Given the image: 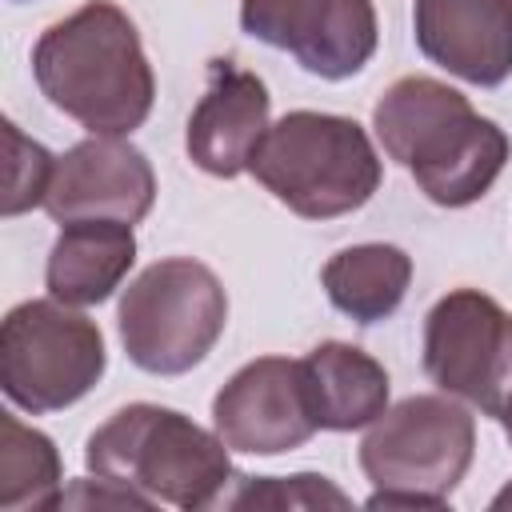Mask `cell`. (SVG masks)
<instances>
[{
	"instance_id": "cell-6",
	"label": "cell",
	"mask_w": 512,
	"mask_h": 512,
	"mask_svg": "<svg viewBox=\"0 0 512 512\" xmlns=\"http://www.w3.org/2000/svg\"><path fill=\"white\" fill-rule=\"evenodd\" d=\"M228 292L192 256L148 264L120 296L116 328L128 360L152 376L192 372L224 336Z\"/></svg>"
},
{
	"instance_id": "cell-10",
	"label": "cell",
	"mask_w": 512,
	"mask_h": 512,
	"mask_svg": "<svg viewBox=\"0 0 512 512\" xmlns=\"http://www.w3.org/2000/svg\"><path fill=\"white\" fill-rule=\"evenodd\" d=\"M212 428L232 452H248V456H280L304 448L320 432L304 380V360H288V356L248 360L216 392Z\"/></svg>"
},
{
	"instance_id": "cell-7",
	"label": "cell",
	"mask_w": 512,
	"mask_h": 512,
	"mask_svg": "<svg viewBox=\"0 0 512 512\" xmlns=\"http://www.w3.org/2000/svg\"><path fill=\"white\" fill-rule=\"evenodd\" d=\"M104 368L100 324L56 296L24 300L0 324V388L20 412L72 408L100 384Z\"/></svg>"
},
{
	"instance_id": "cell-21",
	"label": "cell",
	"mask_w": 512,
	"mask_h": 512,
	"mask_svg": "<svg viewBox=\"0 0 512 512\" xmlns=\"http://www.w3.org/2000/svg\"><path fill=\"white\" fill-rule=\"evenodd\" d=\"M492 508H512V484H508L504 492H496V496H492Z\"/></svg>"
},
{
	"instance_id": "cell-12",
	"label": "cell",
	"mask_w": 512,
	"mask_h": 512,
	"mask_svg": "<svg viewBox=\"0 0 512 512\" xmlns=\"http://www.w3.org/2000/svg\"><path fill=\"white\" fill-rule=\"evenodd\" d=\"M268 112L272 96L256 72L236 68L232 60H212L208 88L196 100L184 132L188 160L220 180L248 172L252 152L268 132Z\"/></svg>"
},
{
	"instance_id": "cell-13",
	"label": "cell",
	"mask_w": 512,
	"mask_h": 512,
	"mask_svg": "<svg viewBox=\"0 0 512 512\" xmlns=\"http://www.w3.org/2000/svg\"><path fill=\"white\" fill-rule=\"evenodd\" d=\"M412 32L436 68L476 88L512 76V0H412Z\"/></svg>"
},
{
	"instance_id": "cell-8",
	"label": "cell",
	"mask_w": 512,
	"mask_h": 512,
	"mask_svg": "<svg viewBox=\"0 0 512 512\" xmlns=\"http://www.w3.org/2000/svg\"><path fill=\"white\" fill-rule=\"evenodd\" d=\"M424 372L428 380L500 416L512 396V312L480 288H456L424 316Z\"/></svg>"
},
{
	"instance_id": "cell-17",
	"label": "cell",
	"mask_w": 512,
	"mask_h": 512,
	"mask_svg": "<svg viewBox=\"0 0 512 512\" xmlns=\"http://www.w3.org/2000/svg\"><path fill=\"white\" fill-rule=\"evenodd\" d=\"M60 500H64V464L52 436L4 412L0 416V508L40 512V508H60Z\"/></svg>"
},
{
	"instance_id": "cell-14",
	"label": "cell",
	"mask_w": 512,
	"mask_h": 512,
	"mask_svg": "<svg viewBox=\"0 0 512 512\" xmlns=\"http://www.w3.org/2000/svg\"><path fill=\"white\" fill-rule=\"evenodd\" d=\"M132 264H136L132 224L72 220V224H60V236L44 264V284H48V296L72 308H92V304H104L124 284Z\"/></svg>"
},
{
	"instance_id": "cell-3",
	"label": "cell",
	"mask_w": 512,
	"mask_h": 512,
	"mask_svg": "<svg viewBox=\"0 0 512 512\" xmlns=\"http://www.w3.org/2000/svg\"><path fill=\"white\" fill-rule=\"evenodd\" d=\"M228 452L216 428L208 432L176 408L140 400L112 412L88 436L84 464L92 476L124 484L152 504L200 512L224 504L228 484H240Z\"/></svg>"
},
{
	"instance_id": "cell-16",
	"label": "cell",
	"mask_w": 512,
	"mask_h": 512,
	"mask_svg": "<svg viewBox=\"0 0 512 512\" xmlns=\"http://www.w3.org/2000/svg\"><path fill=\"white\" fill-rule=\"evenodd\" d=\"M320 284L336 312L356 324H380L404 304L412 256L396 244H352L324 264Z\"/></svg>"
},
{
	"instance_id": "cell-20",
	"label": "cell",
	"mask_w": 512,
	"mask_h": 512,
	"mask_svg": "<svg viewBox=\"0 0 512 512\" xmlns=\"http://www.w3.org/2000/svg\"><path fill=\"white\" fill-rule=\"evenodd\" d=\"M496 420L504 424V436H508V444H512V396H508V404H504V412H500Z\"/></svg>"
},
{
	"instance_id": "cell-1",
	"label": "cell",
	"mask_w": 512,
	"mask_h": 512,
	"mask_svg": "<svg viewBox=\"0 0 512 512\" xmlns=\"http://www.w3.org/2000/svg\"><path fill=\"white\" fill-rule=\"evenodd\" d=\"M40 96L92 136L136 132L156 100V76L140 32L112 0H88L40 32L32 48Z\"/></svg>"
},
{
	"instance_id": "cell-15",
	"label": "cell",
	"mask_w": 512,
	"mask_h": 512,
	"mask_svg": "<svg viewBox=\"0 0 512 512\" xmlns=\"http://www.w3.org/2000/svg\"><path fill=\"white\" fill-rule=\"evenodd\" d=\"M304 380L316 424L328 432H356L388 412V372L376 356L356 344H316L304 356Z\"/></svg>"
},
{
	"instance_id": "cell-4",
	"label": "cell",
	"mask_w": 512,
	"mask_h": 512,
	"mask_svg": "<svg viewBox=\"0 0 512 512\" xmlns=\"http://www.w3.org/2000/svg\"><path fill=\"white\" fill-rule=\"evenodd\" d=\"M248 172L296 216L336 220L364 208L384 176L380 152L352 116L296 108L268 124Z\"/></svg>"
},
{
	"instance_id": "cell-9",
	"label": "cell",
	"mask_w": 512,
	"mask_h": 512,
	"mask_svg": "<svg viewBox=\"0 0 512 512\" xmlns=\"http://www.w3.org/2000/svg\"><path fill=\"white\" fill-rule=\"evenodd\" d=\"M240 28L320 80L356 76L380 40L372 0H240Z\"/></svg>"
},
{
	"instance_id": "cell-19",
	"label": "cell",
	"mask_w": 512,
	"mask_h": 512,
	"mask_svg": "<svg viewBox=\"0 0 512 512\" xmlns=\"http://www.w3.org/2000/svg\"><path fill=\"white\" fill-rule=\"evenodd\" d=\"M4 144H8V188H4V216H20L36 204H44L56 156L28 140L12 120H4Z\"/></svg>"
},
{
	"instance_id": "cell-5",
	"label": "cell",
	"mask_w": 512,
	"mask_h": 512,
	"mask_svg": "<svg viewBox=\"0 0 512 512\" xmlns=\"http://www.w3.org/2000/svg\"><path fill=\"white\" fill-rule=\"evenodd\" d=\"M476 456V416L448 392L392 404L360 440L368 508H444Z\"/></svg>"
},
{
	"instance_id": "cell-18",
	"label": "cell",
	"mask_w": 512,
	"mask_h": 512,
	"mask_svg": "<svg viewBox=\"0 0 512 512\" xmlns=\"http://www.w3.org/2000/svg\"><path fill=\"white\" fill-rule=\"evenodd\" d=\"M348 508V496L316 472L296 476H240V492L228 496V508Z\"/></svg>"
},
{
	"instance_id": "cell-2",
	"label": "cell",
	"mask_w": 512,
	"mask_h": 512,
	"mask_svg": "<svg viewBox=\"0 0 512 512\" xmlns=\"http://www.w3.org/2000/svg\"><path fill=\"white\" fill-rule=\"evenodd\" d=\"M388 160L412 172L440 208L476 204L508 164V132L480 116L464 92L432 76H400L372 108Z\"/></svg>"
},
{
	"instance_id": "cell-11",
	"label": "cell",
	"mask_w": 512,
	"mask_h": 512,
	"mask_svg": "<svg viewBox=\"0 0 512 512\" xmlns=\"http://www.w3.org/2000/svg\"><path fill=\"white\" fill-rule=\"evenodd\" d=\"M156 204V172L124 136H88L56 156L44 212L56 224L124 220L140 224Z\"/></svg>"
}]
</instances>
